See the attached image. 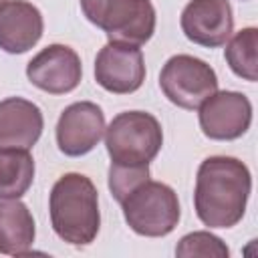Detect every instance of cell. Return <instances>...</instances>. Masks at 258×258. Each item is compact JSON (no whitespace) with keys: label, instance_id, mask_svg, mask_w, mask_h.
I'll list each match as a JSON object with an SVG mask.
<instances>
[{"label":"cell","instance_id":"obj_1","mask_svg":"<svg viewBox=\"0 0 258 258\" xmlns=\"http://www.w3.org/2000/svg\"><path fill=\"white\" fill-rule=\"evenodd\" d=\"M250 191L252 175L244 161L230 155L206 157L196 175V214L210 228H232L244 218Z\"/></svg>","mask_w":258,"mask_h":258},{"label":"cell","instance_id":"obj_2","mask_svg":"<svg viewBox=\"0 0 258 258\" xmlns=\"http://www.w3.org/2000/svg\"><path fill=\"white\" fill-rule=\"evenodd\" d=\"M48 212L54 234L73 246H89L99 234V194L83 173L71 171L54 181Z\"/></svg>","mask_w":258,"mask_h":258},{"label":"cell","instance_id":"obj_3","mask_svg":"<svg viewBox=\"0 0 258 258\" xmlns=\"http://www.w3.org/2000/svg\"><path fill=\"white\" fill-rule=\"evenodd\" d=\"M163 145L159 121L145 111H125L105 127V147L111 163L141 165L155 159Z\"/></svg>","mask_w":258,"mask_h":258},{"label":"cell","instance_id":"obj_4","mask_svg":"<svg viewBox=\"0 0 258 258\" xmlns=\"http://www.w3.org/2000/svg\"><path fill=\"white\" fill-rule=\"evenodd\" d=\"M127 226L147 238H161L175 230L181 210L173 187L161 181H143L121 202Z\"/></svg>","mask_w":258,"mask_h":258},{"label":"cell","instance_id":"obj_5","mask_svg":"<svg viewBox=\"0 0 258 258\" xmlns=\"http://www.w3.org/2000/svg\"><path fill=\"white\" fill-rule=\"evenodd\" d=\"M91 24L109 40L143 44L155 32V8L151 0H79Z\"/></svg>","mask_w":258,"mask_h":258},{"label":"cell","instance_id":"obj_6","mask_svg":"<svg viewBox=\"0 0 258 258\" xmlns=\"http://www.w3.org/2000/svg\"><path fill=\"white\" fill-rule=\"evenodd\" d=\"M159 87L173 105L194 111L218 91V77L206 60L191 54H175L163 64Z\"/></svg>","mask_w":258,"mask_h":258},{"label":"cell","instance_id":"obj_7","mask_svg":"<svg viewBox=\"0 0 258 258\" xmlns=\"http://www.w3.org/2000/svg\"><path fill=\"white\" fill-rule=\"evenodd\" d=\"M95 81L115 95L135 93L145 81V60L137 44L109 40L95 58Z\"/></svg>","mask_w":258,"mask_h":258},{"label":"cell","instance_id":"obj_8","mask_svg":"<svg viewBox=\"0 0 258 258\" xmlns=\"http://www.w3.org/2000/svg\"><path fill=\"white\" fill-rule=\"evenodd\" d=\"M198 109L204 135L216 141L238 139L252 123V103L238 91H216Z\"/></svg>","mask_w":258,"mask_h":258},{"label":"cell","instance_id":"obj_9","mask_svg":"<svg viewBox=\"0 0 258 258\" xmlns=\"http://www.w3.org/2000/svg\"><path fill=\"white\" fill-rule=\"evenodd\" d=\"M28 81L44 93L64 95L79 87L83 64L79 54L67 44H48L26 64Z\"/></svg>","mask_w":258,"mask_h":258},{"label":"cell","instance_id":"obj_10","mask_svg":"<svg viewBox=\"0 0 258 258\" xmlns=\"http://www.w3.org/2000/svg\"><path fill=\"white\" fill-rule=\"evenodd\" d=\"M105 135V115L97 103L69 105L56 123V145L69 157H81L97 147Z\"/></svg>","mask_w":258,"mask_h":258},{"label":"cell","instance_id":"obj_11","mask_svg":"<svg viewBox=\"0 0 258 258\" xmlns=\"http://www.w3.org/2000/svg\"><path fill=\"white\" fill-rule=\"evenodd\" d=\"M179 24L185 38L194 44L218 48L232 36V6L228 0H189L181 10Z\"/></svg>","mask_w":258,"mask_h":258},{"label":"cell","instance_id":"obj_12","mask_svg":"<svg viewBox=\"0 0 258 258\" xmlns=\"http://www.w3.org/2000/svg\"><path fill=\"white\" fill-rule=\"evenodd\" d=\"M42 129L44 117L36 103L22 97L0 101V149H30Z\"/></svg>","mask_w":258,"mask_h":258},{"label":"cell","instance_id":"obj_13","mask_svg":"<svg viewBox=\"0 0 258 258\" xmlns=\"http://www.w3.org/2000/svg\"><path fill=\"white\" fill-rule=\"evenodd\" d=\"M40 10L26 0H8L0 8V48L10 54L30 50L42 36Z\"/></svg>","mask_w":258,"mask_h":258},{"label":"cell","instance_id":"obj_14","mask_svg":"<svg viewBox=\"0 0 258 258\" xmlns=\"http://www.w3.org/2000/svg\"><path fill=\"white\" fill-rule=\"evenodd\" d=\"M34 218L20 200L0 202V254L24 256L34 244Z\"/></svg>","mask_w":258,"mask_h":258},{"label":"cell","instance_id":"obj_15","mask_svg":"<svg viewBox=\"0 0 258 258\" xmlns=\"http://www.w3.org/2000/svg\"><path fill=\"white\" fill-rule=\"evenodd\" d=\"M34 179V159L28 149H0V200L22 198Z\"/></svg>","mask_w":258,"mask_h":258},{"label":"cell","instance_id":"obj_16","mask_svg":"<svg viewBox=\"0 0 258 258\" xmlns=\"http://www.w3.org/2000/svg\"><path fill=\"white\" fill-rule=\"evenodd\" d=\"M258 30L254 26L236 32L224 48L228 67L240 79L254 83L258 79Z\"/></svg>","mask_w":258,"mask_h":258},{"label":"cell","instance_id":"obj_17","mask_svg":"<svg viewBox=\"0 0 258 258\" xmlns=\"http://www.w3.org/2000/svg\"><path fill=\"white\" fill-rule=\"evenodd\" d=\"M175 256L181 258H191V256H204V258H228L230 250L222 242V238L210 234V232H191L185 234L177 246H175Z\"/></svg>","mask_w":258,"mask_h":258},{"label":"cell","instance_id":"obj_18","mask_svg":"<svg viewBox=\"0 0 258 258\" xmlns=\"http://www.w3.org/2000/svg\"><path fill=\"white\" fill-rule=\"evenodd\" d=\"M147 179H149V163H141V165L111 163L109 167V189L119 204L125 200L129 191H133L139 183Z\"/></svg>","mask_w":258,"mask_h":258},{"label":"cell","instance_id":"obj_19","mask_svg":"<svg viewBox=\"0 0 258 258\" xmlns=\"http://www.w3.org/2000/svg\"><path fill=\"white\" fill-rule=\"evenodd\" d=\"M6 2H8V0H0V8H2V6L6 4Z\"/></svg>","mask_w":258,"mask_h":258}]
</instances>
